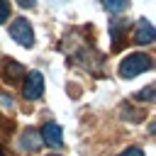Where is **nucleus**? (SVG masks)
Returning a JSON list of instances; mask_svg holds the SVG:
<instances>
[{"instance_id":"nucleus-6","label":"nucleus","mask_w":156,"mask_h":156,"mask_svg":"<svg viewBox=\"0 0 156 156\" xmlns=\"http://www.w3.org/2000/svg\"><path fill=\"white\" fill-rule=\"evenodd\" d=\"M2 76L7 83H15L20 76H22V66L17 61H5V68H2Z\"/></svg>"},{"instance_id":"nucleus-7","label":"nucleus","mask_w":156,"mask_h":156,"mask_svg":"<svg viewBox=\"0 0 156 156\" xmlns=\"http://www.w3.org/2000/svg\"><path fill=\"white\" fill-rule=\"evenodd\" d=\"M39 144H41V139L37 136V132L34 129H27L24 136H22V146L29 149V151H34V149H39Z\"/></svg>"},{"instance_id":"nucleus-1","label":"nucleus","mask_w":156,"mask_h":156,"mask_svg":"<svg viewBox=\"0 0 156 156\" xmlns=\"http://www.w3.org/2000/svg\"><path fill=\"white\" fill-rule=\"evenodd\" d=\"M149 68H151V58L146 54H129L119 63V76L122 78H134V76H139V73H144Z\"/></svg>"},{"instance_id":"nucleus-5","label":"nucleus","mask_w":156,"mask_h":156,"mask_svg":"<svg viewBox=\"0 0 156 156\" xmlns=\"http://www.w3.org/2000/svg\"><path fill=\"white\" fill-rule=\"evenodd\" d=\"M41 136H44V141H46L49 146H61V141H63L61 127H58L56 122H46V124L41 127Z\"/></svg>"},{"instance_id":"nucleus-12","label":"nucleus","mask_w":156,"mask_h":156,"mask_svg":"<svg viewBox=\"0 0 156 156\" xmlns=\"http://www.w3.org/2000/svg\"><path fill=\"white\" fill-rule=\"evenodd\" d=\"M22 7H34V0H17Z\"/></svg>"},{"instance_id":"nucleus-3","label":"nucleus","mask_w":156,"mask_h":156,"mask_svg":"<svg viewBox=\"0 0 156 156\" xmlns=\"http://www.w3.org/2000/svg\"><path fill=\"white\" fill-rule=\"evenodd\" d=\"M41 93H44V76H41L39 71H34V73H29L27 80H24V98H27V100H37Z\"/></svg>"},{"instance_id":"nucleus-14","label":"nucleus","mask_w":156,"mask_h":156,"mask_svg":"<svg viewBox=\"0 0 156 156\" xmlns=\"http://www.w3.org/2000/svg\"><path fill=\"white\" fill-rule=\"evenodd\" d=\"M51 156H58V154H51Z\"/></svg>"},{"instance_id":"nucleus-9","label":"nucleus","mask_w":156,"mask_h":156,"mask_svg":"<svg viewBox=\"0 0 156 156\" xmlns=\"http://www.w3.org/2000/svg\"><path fill=\"white\" fill-rule=\"evenodd\" d=\"M10 17V2L7 0H0V24Z\"/></svg>"},{"instance_id":"nucleus-10","label":"nucleus","mask_w":156,"mask_h":156,"mask_svg":"<svg viewBox=\"0 0 156 156\" xmlns=\"http://www.w3.org/2000/svg\"><path fill=\"white\" fill-rule=\"evenodd\" d=\"M151 95H154V85H149L146 90H141L136 98H139V100H144V102H149V100H151Z\"/></svg>"},{"instance_id":"nucleus-4","label":"nucleus","mask_w":156,"mask_h":156,"mask_svg":"<svg viewBox=\"0 0 156 156\" xmlns=\"http://www.w3.org/2000/svg\"><path fill=\"white\" fill-rule=\"evenodd\" d=\"M156 39V32H154V27L149 24V20H139L136 22V32H134V41H139V44H151Z\"/></svg>"},{"instance_id":"nucleus-2","label":"nucleus","mask_w":156,"mask_h":156,"mask_svg":"<svg viewBox=\"0 0 156 156\" xmlns=\"http://www.w3.org/2000/svg\"><path fill=\"white\" fill-rule=\"evenodd\" d=\"M10 37H12L17 44H22V46H32V44H34V32H32V24H29L24 17H20V20L10 27Z\"/></svg>"},{"instance_id":"nucleus-13","label":"nucleus","mask_w":156,"mask_h":156,"mask_svg":"<svg viewBox=\"0 0 156 156\" xmlns=\"http://www.w3.org/2000/svg\"><path fill=\"white\" fill-rule=\"evenodd\" d=\"M0 156H5V154H2V149H0Z\"/></svg>"},{"instance_id":"nucleus-11","label":"nucleus","mask_w":156,"mask_h":156,"mask_svg":"<svg viewBox=\"0 0 156 156\" xmlns=\"http://www.w3.org/2000/svg\"><path fill=\"white\" fill-rule=\"evenodd\" d=\"M119 156H144V151H141V149H136V146H132V149H127V151H122Z\"/></svg>"},{"instance_id":"nucleus-8","label":"nucleus","mask_w":156,"mask_h":156,"mask_svg":"<svg viewBox=\"0 0 156 156\" xmlns=\"http://www.w3.org/2000/svg\"><path fill=\"white\" fill-rule=\"evenodd\" d=\"M102 7L107 12H122L127 7V0H102Z\"/></svg>"}]
</instances>
